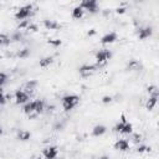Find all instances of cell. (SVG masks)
Listing matches in <instances>:
<instances>
[{
    "label": "cell",
    "mask_w": 159,
    "mask_h": 159,
    "mask_svg": "<svg viewBox=\"0 0 159 159\" xmlns=\"http://www.w3.org/2000/svg\"><path fill=\"white\" fill-rule=\"evenodd\" d=\"M133 139H134V142H140V135H138V134H134L133 135Z\"/></svg>",
    "instance_id": "cell-29"
},
{
    "label": "cell",
    "mask_w": 159,
    "mask_h": 159,
    "mask_svg": "<svg viewBox=\"0 0 159 159\" xmlns=\"http://www.w3.org/2000/svg\"><path fill=\"white\" fill-rule=\"evenodd\" d=\"M30 137H31V133H30L29 130H26V129H21V130L17 133V138H19L20 140H22V142L29 140Z\"/></svg>",
    "instance_id": "cell-19"
},
{
    "label": "cell",
    "mask_w": 159,
    "mask_h": 159,
    "mask_svg": "<svg viewBox=\"0 0 159 159\" xmlns=\"http://www.w3.org/2000/svg\"><path fill=\"white\" fill-rule=\"evenodd\" d=\"M45 108V102L42 99H36V101H29L27 103L24 104L22 109H24V113L29 114V116H36V114H40L42 113Z\"/></svg>",
    "instance_id": "cell-1"
},
{
    "label": "cell",
    "mask_w": 159,
    "mask_h": 159,
    "mask_svg": "<svg viewBox=\"0 0 159 159\" xmlns=\"http://www.w3.org/2000/svg\"><path fill=\"white\" fill-rule=\"evenodd\" d=\"M2 135V127H1V124H0V137Z\"/></svg>",
    "instance_id": "cell-32"
},
{
    "label": "cell",
    "mask_w": 159,
    "mask_h": 159,
    "mask_svg": "<svg viewBox=\"0 0 159 159\" xmlns=\"http://www.w3.org/2000/svg\"><path fill=\"white\" fill-rule=\"evenodd\" d=\"M52 62H53V57H52V56H46V57H43V58L40 60L39 65H40V67L46 68V67H48Z\"/></svg>",
    "instance_id": "cell-18"
},
{
    "label": "cell",
    "mask_w": 159,
    "mask_h": 159,
    "mask_svg": "<svg viewBox=\"0 0 159 159\" xmlns=\"http://www.w3.org/2000/svg\"><path fill=\"white\" fill-rule=\"evenodd\" d=\"M6 80H7V75H6V73H4V72H0V88L5 84Z\"/></svg>",
    "instance_id": "cell-23"
},
{
    "label": "cell",
    "mask_w": 159,
    "mask_h": 159,
    "mask_svg": "<svg viewBox=\"0 0 159 159\" xmlns=\"http://www.w3.org/2000/svg\"><path fill=\"white\" fill-rule=\"evenodd\" d=\"M32 14H34V6L31 4H26V5L17 9V11L15 12V19L19 20V21H25Z\"/></svg>",
    "instance_id": "cell-3"
},
{
    "label": "cell",
    "mask_w": 159,
    "mask_h": 159,
    "mask_svg": "<svg viewBox=\"0 0 159 159\" xmlns=\"http://www.w3.org/2000/svg\"><path fill=\"white\" fill-rule=\"evenodd\" d=\"M117 37H118V35H117L114 31L107 32L106 35H103V36H102V39H101V43H103V45H109V43H113V42L117 40Z\"/></svg>",
    "instance_id": "cell-11"
},
{
    "label": "cell",
    "mask_w": 159,
    "mask_h": 159,
    "mask_svg": "<svg viewBox=\"0 0 159 159\" xmlns=\"http://www.w3.org/2000/svg\"><path fill=\"white\" fill-rule=\"evenodd\" d=\"M97 68H98V66H96V65H82L78 68V72L82 77H89L97 71Z\"/></svg>",
    "instance_id": "cell-7"
},
{
    "label": "cell",
    "mask_w": 159,
    "mask_h": 159,
    "mask_svg": "<svg viewBox=\"0 0 159 159\" xmlns=\"http://www.w3.org/2000/svg\"><path fill=\"white\" fill-rule=\"evenodd\" d=\"M6 102V97H5V94L0 91V104H4Z\"/></svg>",
    "instance_id": "cell-28"
},
{
    "label": "cell",
    "mask_w": 159,
    "mask_h": 159,
    "mask_svg": "<svg viewBox=\"0 0 159 159\" xmlns=\"http://www.w3.org/2000/svg\"><path fill=\"white\" fill-rule=\"evenodd\" d=\"M57 154H58V150H57V147L55 145H48L42 150V157H45L46 159H55Z\"/></svg>",
    "instance_id": "cell-9"
},
{
    "label": "cell",
    "mask_w": 159,
    "mask_h": 159,
    "mask_svg": "<svg viewBox=\"0 0 159 159\" xmlns=\"http://www.w3.org/2000/svg\"><path fill=\"white\" fill-rule=\"evenodd\" d=\"M98 159H109V158H108L107 155H102V157H99Z\"/></svg>",
    "instance_id": "cell-31"
},
{
    "label": "cell",
    "mask_w": 159,
    "mask_h": 159,
    "mask_svg": "<svg viewBox=\"0 0 159 159\" xmlns=\"http://www.w3.org/2000/svg\"><path fill=\"white\" fill-rule=\"evenodd\" d=\"M130 148L129 145V142L127 139H118L116 143H114V149L116 150H119V152H128Z\"/></svg>",
    "instance_id": "cell-12"
},
{
    "label": "cell",
    "mask_w": 159,
    "mask_h": 159,
    "mask_svg": "<svg viewBox=\"0 0 159 159\" xmlns=\"http://www.w3.org/2000/svg\"><path fill=\"white\" fill-rule=\"evenodd\" d=\"M112 57V52L107 48H103V50H99L96 52L94 55V60H96V66H103L106 65Z\"/></svg>",
    "instance_id": "cell-5"
},
{
    "label": "cell",
    "mask_w": 159,
    "mask_h": 159,
    "mask_svg": "<svg viewBox=\"0 0 159 159\" xmlns=\"http://www.w3.org/2000/svg\"><path fill=\"white\" fill-rule=\"evenodd\" d=\"M114 130L118 132V133H122V134H130L133 132V125L132 123H129L125 117L122 114L120 117V120L114 125Z\"/></svg>",
    "instance_id": "cell-4"
},
{
    "label": "cell",
    "mask_w": 159,
    "mask_h": 159,
    "mask_svg": "<svg viewBox=\"0 0 159 159\" xmlns=\"http://www.w3.org/2000/svg\"><path fill=\"white\" fill-rule=\"evenodd\" d=\"M36 159H46L45 157H39V158H36Z\"/></svg>",
    "instance_id": "cell-33"
},
{
    "label": "cell",
    "mask_w": 159,
    "mask_h": 159,
    "mask_svg": "<svg viewBox=\"0 0 159 159\" xmlns=\"http://www.w3.org/2000/svg\"><path fill=\"white\" fill-rule=\"evenodd\" d=\"M148 149H149L148 147H145V145H140V147H138L137 150H138V153H143V152H147Z\"/></svg>",
    "instance_id": "cell-27"
},
{
    "label": "cell",
    "mask_w": 159,
    "mask_h": 159,
    "mask_svg": "<svg viewBox=\"0 0 159 159\" xmlns=\"http://www.w3.org/2000/svg\"><path fill=\"white\" fill-rule=\"evenodd\" d=\"M157 102H158V97H157V96L149 97V98L147 99V102H145V108H147L148 111L154 109V107L157 106Z\"/></svg>",
    "instance_id": "cell-17"
},
{
    "label": "cell",
    "mask_w": 159,
    "mask_h": 159,
    "mask_svg": "<svg viewBox=\"0 0 159 159\" xmlns=\"http://www.w3.org/2000/svg\"><path fill=\"white\" fill-rule=\"evenodd\" d=\"M29 53H30V50H29V48H24V50H21L17 55H19V57H26Z\"/></svg>",
    "instance_id": "cell-24"
},
{
    "label": "cell",
    "mask_w": 159,
    "mask_h": 159,
    "mask_svg": "<svg viewBox=\"0 0 159 159\" xmlns=\"http://www.w3.org/2000/svg\"><path fill=\"white\" fill-rule=\"evenodd\" d=\"M48 43H51L53 46H60L61 45V40H50Z\"/></svg>",
    "instance_id": "cell-25"
},
{
    "label": "cell",
    "mask_w": 159,
    "mask_h": 159,
    "mask_svg": "<svg viewBox=\"0 0 159 159\" xmlns=\"http://www.w3.org/2000/svg\"><path fill=\"white\" fill-rule=\"evenodd\" d=\"M153 35V27L152 26H144L139 27L138 30V39L139 40H147Z\"/></svg>",
    "instance_id": "cell-10"
},
{
    "label": "cell",
    "mask_w": 159,
    "mask_h": 159,
    "mask_svg": "<svg viewBox=\"0 0 159 159\" xmlns=\"http://www.w3.org/2000/svg\"><path fill=\"white\" fill-rule=\"evenodd\" d=\"M83 12H84V11H83V9L78 5V6H75V7L72 9V14H71V15H72V17H73V19L80 20V19H82V17H83Z\"/></svg>",
    "instance_id": "cell-16"
},
{
    "label": "cell",
    "mask_w": 159,
    "mask_h": 159,
    "mask_svg": "<svg viewBox=\"0 0 159 159\" xmlns=\"http://www.w3.org/2000/svg\"><path fill=\"white\" fill-rule=\"evenodd\" d=\"M43 26L47 29V30H58L61 27V25L56 21V20H43Z\"/></svg>",
    "instance_id": "cell-14"
},
{
    "label": "cell",
    "mask_w": 159,
    "mask_h": 159,
    "mask_svg": "<svg viewBox=\"0 0 159 159\" xmlns=\"http://www.w3.org/2000/svg\"><path fill=\"white\" fill-rule=\"evenodd\" d=\"M36 84H37V82L36 81H30V82H27L26 83V86H25V92H32L34 89H35V87H36Z\"/></svg>",
    "instance_id": "cell-22"
},
{
    "label": "cell",
    "mask_w": 159,
    "mask_h": 159,
    "mask_svg": "<svg viewBox=\"0 0 159 159\" xmlns=\"http://www.w3.org/2000/svg\"><path fill=\"white\" fill-rule=\"evenodd\" d=\"M147 92L149 93V97H152V96L159 97V89H158L157 86H149V87L147 88Z\"/></svg>",
    "instance_id": "cell-21"
},
{
    "label": "cell",
    "mask_w": 159,
    "mask_h": 159,
    "mask_svg": "<svg viewBox=\"0 0 159 159\" xmlns=\"http://www.w3.org/2000/svg\"><path fill=\"white\" fill-rule=\"evenodd\" d=\"M94 34H96V31H94V29H92L91 31H88V32H87V35H88V36H92V35H94Z\"/></svg>",
    "instance_id": "cell-30"
},
{
    "label": "cell",
    "mask_w": 159,
    "mask_h": 159,
    "mask_svg": "<svg viewBox=\"0 0 159 159\" xmlns=\"http://www.w3.org/2000/svg\"><path fill=\"white\" fill-rule=\"evenodd\" d=\"M127 70L128 71H140L142 70V63L138 60H130L127 65Z\"/></svg>",
    "instance_id": "cell-15"
},
{
    "label": "cell",
    "mask_w": 159,
    "mask_h": 159,
    "mask_svg": "<svg viewBox=\"0 0 159 159\" xmlns=\"http://www.w3.org/2000/svg\"><path fill=\"white\" fill-rule=\"evenodd\" d=\"M10 36L4 34V32H0V46H6L10 43Z\"/></svg>",
    "instance_id": "cell-20"
},
{
    "label": "cell",
    "mask_w": 159,
    "mask_h": 159,
    "mask_svg": "<svg viewBox=\"0 0 159 159\" xmlns=\"http://www.w3.org/2000/svg\"><path fill=\"white\" fill-rule=\"evenodd\" d=\"M107 132V127L103 125V124H97L93 127L92 129V135L93 137H102L104 133Z\"/></svg>",
    "instance_id": "cell-13"
},
{
    "label": "cell",
    "mask_w": 159,
    "mask_h": 159,
    "mask_svg": "<svg viewBox=\"0 0 159 159\" xmlns=\"http://www.w3.org/2000/svg\"><path fill=\"white\" fill-rule=\"evenodd\" d=\"M30 99V94L24 89H17L15 92V103L16 104H25Z\"/></svg>",
    "instance_id": "cell-8"
},
{
    "label": "cell",
    "mask_w": 159,
    "mask_h": 159,
    "mask_svg": "<svg viewBox=\"0 0 159 159\" xmlns=\"http://www.w3.org/2000/svg\"><path fill=\"white\" fill-rule=\"evenodd\" d=\"M80 103V97L77 94H66L62 97V108L68 112L72 111Z\"/></svg>",
    "instance_id": "cell-2"
},
{
    "label": "cell",
    "mask_w": 159,
    "mask_h": 159,
    "mask_svg": "<svg viewBox=\"0 0 159 159\" xmlns=\"http://www.w3.org/2000/svg\"><path fill=\"white\" fill-rule=\"evenodd\" d=\"M102 102H103V103H111V102H112V97H111V96H104V97L102 98Z\"/></svg>",
    "instance_id": "cell-26"
},
{
    "label": "cell",
    "mask_w": 159,
    "mask_h": 159,
    "mask_svg": "<svg viewBox=\"0 0 159 159\" xmlns=\"http://www.w3.org/2000/svg\"><path fill=\"white\" fill-rule=\"evenodd\" d=\"M80 6L83 9V11L87 10V11L91 12V14L98 12V4H97L96 0H83V1L80 4Z\"/></svg>",
    "instance_id": "cell-6"
}]
</instances>
